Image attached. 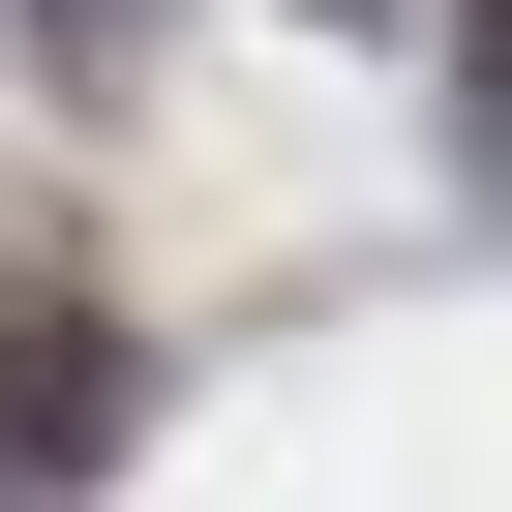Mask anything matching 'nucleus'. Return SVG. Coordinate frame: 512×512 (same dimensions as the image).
<instances>
[{"instance_id": "obj_2", "label": "nucleus", "mask_w": 512, "mask_h": 512, "mask_svg": "<svg viewBox=\"0 0 512 512\" xmlns=\"http://www.w3.org/2000/svg\"><path fill=\"white\" fill-rule=\"evenodd\" d=\"M482 121H512V0H482Z\"/></svg>"}, {"instance_id": "obj_3", "label": "nucleus", "mask_w": 512, "mask_h": 512, "mask_svg": "<svg viewBox=\"0 0 512 512\" xmlns=\"http://www.w3.org/2000/svg\"><path fill=\"white\" fill-rule=\"evenodd\" d=\"M332 31H422V0H332Z\"/></svg>"}, {"instance_id": "obj_1", "label": "nucleus", "mask_w": 512, "mask_h": 512, "mask_svg": "<svg viewBox=\"0 0 512 512\" xmlns=\"http://www.w3.org/2000/svg\"><path fill=\"white\" fill-rule=\"evenodd\" d=\"M91 392H121V362H91V332H31V302H0V452H31V482H61V452H121V422H91Z\"/></svg>"}]
</instances>
